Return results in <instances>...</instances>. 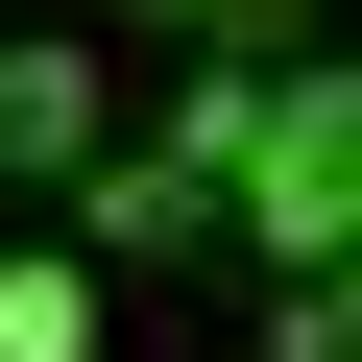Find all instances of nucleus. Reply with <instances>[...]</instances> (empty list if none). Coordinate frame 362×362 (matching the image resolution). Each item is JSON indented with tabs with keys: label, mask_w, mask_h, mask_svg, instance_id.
<instances>
[{
	"label": "nucleus",
	"mask_w": 362,
	"mask_h": 362,
	"mask_svg": "<svg viewBox=\"0 0 362 362\" xmlns=\"http://www.w3.org/2000/svg\"><path fill=\"white\" fill-rule=\"evenodd\" d=\"M121 25H194V0H121Z\"/></svg>",
	"instance_id": "nucleus-7"
},
{
	"label": "nucleus",
	"mask_w": 362,
	"mask_h": 362,
	"mask_svg": "<svg viewBox=\"0 0 362 362\" xmlns=\"http://www.w3.org/2000/svg\"><path fill=\"white\" fill-rule=\"evenodd\" d=\"M218 218H242L266 266H362V73H338V49H290V73L242 97V169H218Z\"/></svg>",
	"instance_id": "nucleus-1"
},
{
	"label": "nucleus",
	"mask_w": 362,
	"mask_h": 362,
	"mask_svg": "<svg viewBox=\"0 0 362 362\" xmlns=\"http://www.w3.org/2000/svg\"><path fill=\"white\" fill-rule=\"evenodd\" d=\"M0 169H25V194L97 169V49H73V25H0Z\"/></svg>",
	"instance_id": "nucleus-3"
},
{
	"label": "nucleus",
	"mask_w": 362,
	"mask_h": 362,
	"mask_svg": "<svg viewBox=\"0 0 362 362\" xmlns=\"http://www.w3.org/2000/svg\"><path fill=\"white\" fill-rule=\"evenodd\" d=\"M73 218H97V266H194V242H218V169H194V145H97Z\"/></svg>",
	"instance_id": "nucleus-2"
},
{
	"label": "nucleus",
	"mask_w": 362,
	"mask_h": 362,
	"mask_svg": "<svg viewBox=\"0 0 362 362\" xmlns=\"http://www.w3.org/2000/svg\"><path fill=\"white\" fill-rule=\"evenodd\" d=\"M0 362H97V266H73V242L0 266Z\"/></svg>",
	"instance_id": "nucleus-4"
},
{
	"label": "nucleus",
	"mask_w": 362,
	"mask_h": 362,
	"mask_svg": "<svg viewBox=\"0 0 362 362\" xmlns=\"http://www.w3.org/2000/svg\"><path fill=\"white\" fill-rule=\"evenodd\" d=\"M194 49H242V73H290V49H314V0H194Z\"/></svg>",
	"instance_id": "nucleus-6"
},
{
	"label": "nucleus",
	"mask_w": 362,
	"mask_h": 362,
	"mask_svg": "<svg viewBox=\"0 0 362 362\" xmlns=\"http://www.w3.org/2000/svg\"><path fill=\"white\" fill-rule=\"evenodd\" d=\"M266 362H362V290L338 266H266Z\"/></svg>",
	"instance_id": "nucleus-5"
}]
</instances>
